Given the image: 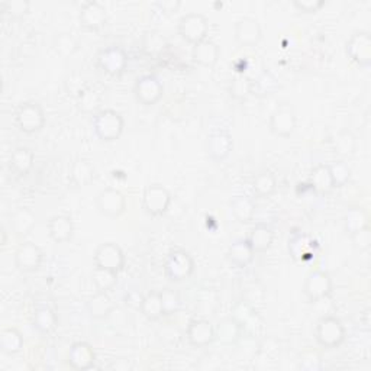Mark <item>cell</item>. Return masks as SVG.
<instances>
[{
  "label": "cell",
  "instance_id": "1",
  "mask_svg": "<svg viewBox=\"0 0 371 371\" xmlns=\"http://www.w3.org/2000/svg\"><path fill=\"white\" fill-rule=\"evenodd\" d=\"M93 133L102 142H114L121 138L125 129L123 116L115 111V109H102L95 114L93 121Z\"/></svg>",
  "mask_w": 371,
  "mask_h": 371
},
{
  "label": "cell",
  "instance_id": "2",
  "mask_svg": "<svg viewBox=\"0 0 371 371\" xmlns=\"http://www.w3.org/2000/svg\"><path fill=\"white\" fill-rule=\"evenodd\" d=\"M346 338V331L344 323L337 316H322L315 326V339L316 342L326 348L334 350L344 344Z\"/></svg>",
  "mask_w": 371,
  "mask_h": 371
},
{
  "label": "cell",
  "instance_id": "3",
  "mask_svg": "<svg viewBox=\"0 0 371 371\" xmlns=\"http://www.w3.org/2000/svg\"><path fill=\"white\" fill-rule=\"evenodd\" d=\"M163 269H164V276L170 281L179 283L191 277L196 264L190 252H187L183 248H173L166 257Z\"/></svg>",
  "mask_w": 371,
  "mask_h": 371
},
{
  "label": "cell",
  "instance_id": "4",
  "mask_svg": "<svg viewBox=\"0 0 371 371\" xmlns=\"http://www.w3.org/2000/svg\"><path fill=\"white\" fill-rule=\"evenodd\" d=\"M47 116L43 107L36 102L20 103L15 112V122L20 133L32 135L39 133L46 125Z\"/></svg>",
  "mask_w": 371,
  "mask_h": 371
},
{
  "label": "cell",
  "instance_id": "5",
  "mask_svg": "<svg viewBox=\"0 0 371 371\" xmlns=\"http://www.w3.org/2000/svg\"><path fill=\"white\" fill-rule=\"evenodd\" d=\"M177 32L190 46H196L208 38L209 20L205 15L198 12H189L177 22Z\"/></svg>",
  "mask_w": 371,
  "mask_h": 371
},
{
  "label": "cell",
  "instance_id": "6",
  "mask_svg": "<svg viewBox=\"0 0 371 371\" xmlns=\"http://www.w3.org/2000/svg\"><path fill=\"white\" fill-rule=\"evenodd\" d=\"M173 201L171 191L160 184V183H151L142 191V209L147 215L152 217H158L167 213Z\"/></svg>",
  "mask_w": 371,
  "mask_h": 371
},
{
  "label": "cell",
  "instance_id": "7",
  "mask_svg": "<svg viewBox=\"0 0 371 371\" xmlns=\"http://www.w3.org/2000/svg\"><path fill=\"white\" fill-rule=\"evenodd\" d=\"M297 125L295 109L289 103L278 104L270 115L269 129L278 138H289L293 135Z\"/></svg>",
  "mask_w": 371,
  "mask_h": 371
},
{
  "label": "cell",
  "instance_id": "8",
  "mask_svg": "<svg viewBox=\"0 0 371 371\" xmlns=\"http://www.w3.org/2000/svg\"><path fill=\"white\" fill-rule=\"evenodd\" d=\"M133 92L138 103L144 106H154L164 96V84L157 76L145 74L135 80Z\"/></svg>",
  "mask_w": 371,
  "mask_h": 371
},
{
  "label": "cell",
  "instance_id": "9",
  "mask_svg": "<svg viewBox=\"0 0 371 371\" xmlns=\"http://www.w3.org/2000/svg\"><path fill=\"white\" fill-rule=\"evenodd\" d=\"M334 283L331 276L323 270H312L303 283V295L311 303L321 302L332 293Z\"/></svg>",
  "mask_w": 371,
  "mask_h": 371
},
{
  "label": "cell",
  "instance_id": "10",
  "mask_svg": "<svg viewBox=\"0 0 371 371\" xmlns=\"http://www.w3.org/2000/svg\"><path fill=\"white\" fill-rule=\"evenodd\" d=\"M345 53L358 67L368 69L371 65V35L367 31H356L346 41Z\"/></svg>",
  "mask_w": 371,
  "mask_h": 371
},
{
  "label": "cell",
  "instance_id": "11",
  "mask_svg": "<svg viewBox=\"0 0 371 371\" xmlns=\"http://www.w3.org/2000/svg\"><path fill=\"white\" fill-rule=\"evenodd\" d=\"M128 54L122 47L109 46L99 51L97 54V65L99 69L112 77L121 76L128 67Z\"/></svg>",
  "mask_w": 371,
  "mask_h": 371
},
{
  "label": "cell",
  "instance_id": "12",
  "mask_svg": "<svg viewBox=\"0 0 371 371\" xmlns=\"http://www.w3.org/2000/svg\"><path fill=\"white\" fill-rule=\"evenodd\" d=\"M96 208L103 216L118 220L126 210V198L121 190L107 187L96 196Z\"/></svg>",
  "mask_w": 371,
  "mask_h": 371
},
{
  "label": "cell",
  "instance_id": "13",
  "mask_svg": "<svg viewBox=\"0 0 371 371\" xmlns=\"http://www.w3.org/2000/svg\"><path fill=\"white\" fill-rule=\"evenodd\" d=\"M93 263L95 267L119 273L125 267L123 250L115 243H103L95 251Z\"/></svg>",
  "mask_w": 371,
  "mask_h": 371
},
{
  "label": "cell",
  "instance_id": "14",
  "mask_svg": "<svg viewBox=\"0 0 371 371\" xmlns=\"http://www.w3.org/2000/svg\"><path fill=\"white\" fill-rule=\"evenodd\" d=\"M234 38L238 46L241 47H255L263 38V28L259 22L254 18L244 16L238 19L234 25Z\"/></svg>",
  "mask_w": 371,
  "mask_h": 371
},
{
  "label": "cell",
  "instance_id": "15",
  "mask_svg": "<svg viewBox=\"0 0 371 371\" xmlns=\"http://www.w3.org/2000/svg\"><path fill=\"white\" fill-rule=\"evenodd\" d=\"M43 261L42 250L34 243L20 244L15 252V266L22 273H35Z\"/></svg>",
  "mask_w": 371,
  "mask_h": 371
},
{
  "label": "cell",
  "instance_id": "16",
  "mask_svg": "<svg viewBox=\"0 0 371 371\" xmlns=\"http://www.w3.org/2000/svg\"><path fill=\"white\" fill-rule=\"evenodd\" d=\"M234 151V138L227 130H217L208 137L206 152L212 161L222 163Z\"/></svg>",
  "mask_w": 371,
  "mask_h": 371
},
{
  "label": "cell",
  "instance_id": "17",
  "mask_svg": "<svg viewBox=\"0 0 371 371\" xmlns=\"http://www.w3.org/2000/svg\"><path fill=\"white\" fill-rule=\"evenodd\" d=\"M186 338L194 348L209 346L215 341V326L208 319H191L187 325Z\"/></svg>",
  "mask_w": 371,
  "mask_h": 371
},
{
  "label": "cell",
  "instance_id": "18",
  "mask_svg": "<svg viewBox=\"0 0 371 371\" xmlns=\"http://www.w3.org/2000/svg\"><path fill=\"white\" fill-rule=\"evenodd\" d=\"M79 20L81 28L87 31H99L104 27L107 20L106 8L97 2V0H89L86 2L79 13Z\"/></svg>",
  "mask_w": 371,
  "mask_h": 371
},
{
  "label": "cell",
  "instance_id": "19",
  "mask_svg": "<svg viewBox=\"0 0 371 371\" xmlns=\"http://www.w3.org/2000/svg\"><path fill=\"white\" fill-rule=\"evenodd\" d=\"M67 363L73 370L86 371L95 367L96 364V353L90 344L84 341L74 342L67 354Z\"/></svg>",
  "mask_w": 371,
  "mask_h": 371
},
{
  "label": "cell",
  "instance_id": "20",
  "mask_svg": "<svg viewBox=\"0 0 371 371\" xmlns=\"http://www.w3.org/2000/svg\"><path fill=\"white\" fill-rule=\"evenodd\" d=\"M319 243L308 234H296L289 239V254L295 261H306L318 255Z\"/></svg>",
  "mask_w": 371,
  "mask_h": 371
},
{
  "label": "cell",
  "instance_id": "21",
  "mask_svg": "<svg viewBox=\"0 0 371 371\" xmlns=\"http://www.w3.org/2000/svg\"><path fill=\"white\" fill-rule=\"evenodd\" d=\"M221 57V48L217 43L209 38L196 43L191 48V58L193 61L201 65V67L212 69L217 64Z\"/></svg>",
  "mask_w": 371,
  "mask_h": 371
},
{
  "label": "cell",
  "instance_id": "22",
  "mask_svg": "<svg viewBox=\"0 0 371 371\" xmlns=\"http://www.w3.org/2000/svg\"><path fill=\"white\" fill-rule=\"evenodd\" d=\"M48 235L55 244L69 243L74 236V222L67 215H54L47 224Z\"/></svg>",
  "mask_w": 371,
  "mask_h": 371
},
{
  "label": "cell",
  "instance_id": "23",
  "mask_svg": "<svg viewBox=\"0 0 371 371\" xmlns=\"http://www.w3.org/2000/svg\"><path fill=\"white\" fill-rule=\"evenodd\" d=\"M255 252L250 245L247 238H239L228 247L227 258L236 269H245L254 261Z\"/></svg>",
  "mask_w": 371,
  "mask_h": 371
},
{
  "label": "cell",
  "instance_id": "24",
  "mask_svg": "<svg viewBox=\"0 0 371 371\" xmlns=\"http://www.w3.org/2000/svg\"><path fill=\"white\" fill-rule=\"evenodd\" d=\"M244 326L236 318H225L215 328V339L221 341L224 345H234L243 337Z\"/></svg>",
  "mask_w": 371,
  "mask_h": 371
},
{
  "label": "cell",
  "instance_id": "25",
  "mask_svg": "<svg viewBox=\"0 0 371 371\" xmlns=\"http://www.w3.org/2000/svg\"><path fill=\"white\" fill-rule=\"evenodd\" d=\"M87 313L90 315V318L102 321L111 316V313L115 311V303L112 297L104 292H96L89 302L86 303Z\"/></svg>",
  "mask_w": 371,
  "mask_h": 371
},
{
  "label": "cell",
  "instance_id": "26",
  "mask_svg": "<svg viewBox=\"0 0 371 371\" xmlns=\"http://www.w3.org/2000/svg\"><path fill=\"white\" fill-rule=\"evenodd\" d=\"M247 239L255 254H263L267 252L274 243V231L266 224H257L250 231Z\"/></svg>",
  "mask_w": 371,
  "mask_h": 371
},
{
  "label": "cell",
  "instance_id": "27",
  "mask_svg": "<svg viewBox=\"0 0 371 371\" xmlns=\"http://www.w3.org/2000/svg\"><path fill=\"white\" fill-rule=\"evenodd\" d=\"M280 87L278 79L271 73L270 70H264L263 73H259L254 80H251V87L250 92L252 96L266 99L273 96Z\"/></svg>",
  "mask_w": 371,
  "mask_h": 371
},
{
  "label": "cell",
  "instance_id": "28",
  "mask_svg": "<svg viewBox=\"0 0 371 371\" xmlns=\"http://www.w3.org/2000/svg\"><path fill=\"white\" fill-rule=\"evenodd\" d=\"M35 163V154L29 147H18L12 151L9 167L11 170L18 174V176L24 177L32 170Z\"/></svg>",
  "mask_w": 371,
  "mask_h": 371
},
{
  "label": "cell",
  "instance_id": "29",
  "mask_svg": "<svg viewBox=\"0 0 371 371\" xmlns=\"http://www.w3.org/2000/svg\"><path fill=\"white\" fill-rule=\"evenodd\" d=\"M32 326L41 335H50L57 330L58 316L50 306H39L34 312Z\"/></svg>",
  "mask_w": 371,
  "mask_h": 371
},
{
  "label": "cell",
  "instance_id": "30",
  "mask_svg": "<svg viewBox=\"0 0 371 371\" xmlns=\"http://www.w3.org/2000/svg\"><path fill=\"white\" fill-rule=\"evenodd\" d=\"M70 179L74 186L86 187L93 183L95 180V167L87 158H76L72 164L70 170Z\"/></svg>",
  "mask_w": 371,
  "mask_h": 371
},
{
  "label": "cell",
  "instance_id": "31",
  "mask_svg": "<svg viewBox=\"0 0 371 371\" xmlns=\"http://www.w3.org/2000/svg\"><path fill=\"white\" fill-rule=\"evenodd\" d=\"M140 311L144 318H147L149 322H157L164 316L163 309V302L160 292H148L145 296H142Z\"/></svg>",
  "mask_w": 371,
  "mask_h": 371
},
{
  "label": "cell",
  "instance_id": "32",
  "mask_svg": "<svg viewBox=\"0 0 371 371\" xmlns=\"http://www.w3.org/2000/svg\"><path fill=\"white\" fill-rule=\"evenodd\" d=\"M252 193L259 199H267L277 190V179L270 170L258 173L252 179Z\"/></svg>",
  "mask_w": 371,
  "mask_h": 371
},
{
  "label": "cell",
  "instance_id": "33",
  "mask_svg": "<svg viewBox=\"0 0 371 371\" xmlns=\"http://www.w3.org/2000/svg\"><path fill=\"white\" fill-rule=\"evenodd\" d=\"M231 210L239 224H250L255 216V202L248 196H236L231 202Z\"/></svg>",
  "mask_w": 371,
  "mask_h": 371
},
{
  "label": "cell",
  "instance_id": "34",
  "mask_svg": "<svg viewBox=\"0 0 371 371\" xmlns=\"http://www.w3.org/2000/svg\"><path fill=\"white\" fill-rule=\"evenodd\" d=\"M24 337L16 328H5L0 332V350L6 356H16L24 348Z\"/></svg>",
  "mask_w": 371,
  "mask_h": 371
},
{
  "label": "cell",
  "instance_id": "35",
  "mask_svg": "<svg viewBox=\"0 0 371 371\" xmlns=\"http://www.w3.org/2000/svg\"><path fill=\"white\" fill-rule=\"evenodd\" d=\"M311 186L319 194H328L335 187L330 173V167L326 164L316 166L311 173Z\"/></svg>",
  "mask_w": 371,
  "mask_h": 371
},
{
  "label": "cell",
  "instance_id": "36",
  "mask_svg": "<svg viewBox=\"0 0 371 371\" xmlns=\"http://www.w3.org/2000/svg\"><path fill=\"white\" fill-rule=\"evenodd\" d=\"M36 225V216L29 209H19L12 215V229L18 236H25Z\"/></svg>",
  "mask_w": 371,
  "mask_h": 371
},
{
  "label": "cell",
  "instance_id": "37",
  "mask_svg": "<svg viewBox=\"0 0 371 371\" xmlns=\"http://www.w3.org/2000/svg\"><path fill=\"white\" fill-rule=\"evenodd\" d=\"M370 227L368 215L361 208H350L344 215V229L348 235H353Z\"/></svg>",
  "mask_w": 371,
  "mask_h": 371
},
{
  "label": "cell",
  "instance_id": "38",
  "mask_svg": "<svg viewBox=\"0 0 371 371\" xmlns=\"http://www.w3.org/2000/svg\"><path fill=\"white\" fill-rule=\"evenodd\" d=\"M118 274L111 270H104L100 267H95L92 271V281L96 292L109 293L118 285Z\"/></svg>",
  "mask_w": 371,
  "mask_h": 371
},
{
  "label": "cell",
  "instance_id": "39",
  "mask_svg": "<svg viewBox=\"0 0 371 371\" xmlns=\"http://www.w3.org/2000/svg\"><path fill=\"white\" fill-rule=\"evenodd\" d=\"M100 102V95L92 87H84L77 95V106L84 114H97Z\"/></svg>",
  "mask_w": 371,
  "mask_h": 371
},
{
  "label": "cell",
  "instance_id": "40",
  "mask_svg": "<svg viewBox=\"0 0 371 371\" xmlns=\"http://www.w3.org/2000/svg\"><path fill=\"white\" fill-rule=\"evenodd\" d=\"M54 51L61 57H70L79 50V41L69 32H60L53 39Z\"/></svg>",
  "mask_w": 371,
  "mask_h": 371
},
{
  "label": "cell",
  "instance_id": "41",
  "mask_svg": "<svg viewBox=\"0 0 371 371\" xmlns=\"http://www.w3.org/2000/svg\"><path fill=\"white\" fill-rule=\"evenodd\" d=\"M328 167H330V173H331L332 183H334L335 189L337 187H342L348 182H350V179H351V167L348 166L346 161L338 160V161H334L332 164H330Z\"/></svg>",
  "mask_w": 371,
  "mask_h": 371
},
{
  "label": "cell",
  "instance_id": "42",
  "mask_svg": "<svg viewBox=\"0 0 371 371\" xmlns=\"http://www.w3.org/2000/svg\"><path fill=\"white\" fill-rule=\"evenodd\" d=\"M161 302H163V309H164V316L176 313L180 309L182 299L180 295L173 290V289H164L160 292Z\"/></svg>",
  "mask_w": 371,
  "mask_h": 371
},
{
  "label": "cell",
  "instance_id": "43",
  "mask_svg": "<svg viewBox=\"0 0 371 371\" xmlns=\"http://www.w3.org/2000/svg\"><path fill=\"white\" fill-rule=\"evenodd\" d=\"M250 87H251L250 79H247L244 74H236L231 84V95L238 100L247 99L251 95Z\"/></svg>",
  "mask_w": 371,
  "mask_h": 371
},
{
  "label": "cell",
  "instance_id": "44",
  "mask_svg": "<svg viewBox=\"0 0 371 371\" xmlns=\"http://www.w3.org/2000/svg\"><path fill=\"white\" fill-rule=\"evenodd\" d=\"M2 6L12 18H22L29 12L31 4L28 0H6Z\"/></svg>",
  "mask_w": 371,
  "mask_h": 371
},
{
  "label": "cell",
  "instance_id": "45",
  "mask_svg": "<svg viewBox=\"0 0 371 371\" xmlns=\"http://www.w3.org/2000/svg\"><path fill=\"white\" fill-rule=\"evenodd\" d=\"M335 148L338 152H341V154L344 156H350L354 152L356 149V138L351 133H342L338 135L337 141H335Z\"/></svg>",
  "mask_w": 371,
  "mask_h": 371
},
{
  "label": "cell",
  "instance_id": "46",
  "mask_svg": "<svg viewBox=\"0 0 371 371\" xmlns=\"http://www.w3.org/2000/svg\"><path fill=\"white\" fill-rule=\"evenodd\" d=\"M292 5L302 13L312 15L319 12L326 5V2L325 0H293Z\"/></svg>",
  "mask_w": 371,
  "mask_h": 371
},
{
  "label": "cell",
  "instance_id": "47",
  "mask_svg": "<svg viewBox=\"0 0 371 371\" xmlns=\"http://www.w3.org/2000/svg\"><path fill=\"white\" fill-rule=\"evenodd\" d=\"M299 367H300L302 370H308V371L321 370V368H322L321 357H319L316 353H313V351H304V353L300 356Z\"/></svg>",
  "mask_w": 371,
  "mask_h": 371
},
{
  "label": "cell",
  "instance_id": "48",
  "mask_svg": "<svg viewBox=\"0 0 371 371\" xmlns=\"http://www.w3.org/2000/svg\"><path fill=\"white\" fill-rule=\"evenodd\" d=\"M354 245L360 250V251H367L371 245V231H370V227L350 235Z\"/></svg>",
  "mask_w": 371,
  "mask_h": 371
},
{
  "label": "cell",
  "instance_id": "49",
  "mask_svg": "<svg viewBox=\"0 0 371 371\" xmlns=\"http://www.w3.org/2000/svg\"><path fill=\"white\" fill-rule=\"evenodd\" d=\"M157 6H160L163 12H176L180 8V2H158Z\"/></svg>",
  "mask_w": 371,
  "mask_h": 371
}]
</instances>
